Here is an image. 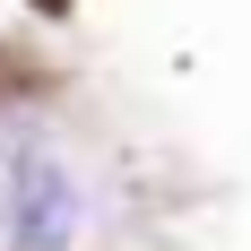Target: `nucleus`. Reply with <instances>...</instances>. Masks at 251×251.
<instances>
[{"instance_id": "1", "label": "nucleus", "mask_w": 251, "mask_h": 251, "mask_svg": "<svg viewBox=\"0 0 251 251\" xmlns=\"http://www.w3.org/2000/svg\"><path fill=\"white\" fill-rule=\"evenodd\" d=\"M87 243V182L35 130L0 122V251H78Z\"/></svg>"}]
</instances>
